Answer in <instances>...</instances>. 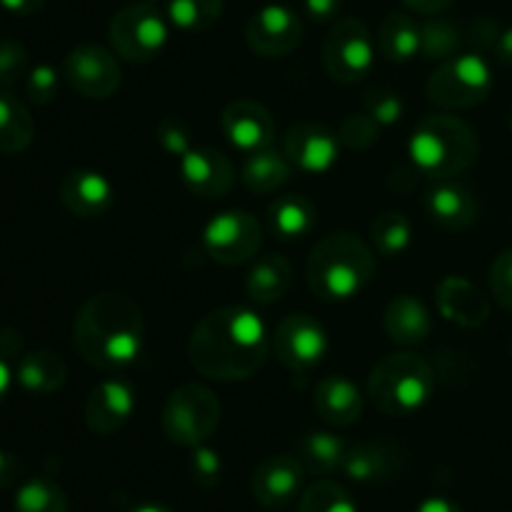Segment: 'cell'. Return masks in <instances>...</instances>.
Returning <instances> with one entry per match:
<instances>
[{
	"mask_svg": "<svg viewBox=\"0 0 512 512\" xmlns=\"http://www.w3.org/2000/svg\"><path fill=\"white\" fill-rule=\"evenodd\" d=\"M270 338L265 323L248 308L228 305L195 325L188 355L200 375L218 383L248 380L265 365Z\"/></svg>",
	"mask_w": 512,
	"mask_h": 512,
	"instance_id": "1",
	"label": "cell"
},
{
	"mask_svg": "<svg viewBox=\"0 0 512 512\" xmlns=\"http://www.w3.org/2000/svg\"><path fill=\"white\" fill-rule=\"evenodd\" d=\"M145 318L140 305L125 293H98L78 310L73 345L85 363L115 373L143 353Z\"/></svg>",
	"mask_w": 512,
	"mask_h": 512,
	"instance_id": "2",
	"label": "cell"
},
{
	"mask_svg": "<svg viewBox=\"0 0 512 512\" xmlns=\"http://www.w3.org/2000/svg\"><path fill=\"white\" fill-rule=\"evenodd\" d=\"M378 270L375 250L353 233H330L320 240L305 265L310 290L320 300L340 303L363 293Z\"/></svg>",
	"mask_w": 512,
	"mask_h": 512,
	"instance_id": "3",
	"label": "cell"
},
{
	"mask_svg": "<svg viewBox=\"0 0 512 512\" xmlns=\"http://www.w3.org/2000/svg\"><path fill=\"white\" fill-rule=\"evenodd\" d=\"M408 155L425 178L450 180L478 160L480 138L458 115H425L410 135Z\"/></svg>",
	"mask_w": 512,
	"mask_h": 512,
	"instance_id": "4",
	"label": "cell"
},
{
	"mask_svg": "<svg viewBox=\"0 0 512 512\" xmlns=\"http://www.w3.org/2000/svg\"><path fill=\"white\" fill-rule=\"evenodd\" d=\"M435 393V373L418 353L385 355L368 378V398L388 418L420 413Z\"/></svg>",
	"mask_w": 512,
	"mask_h": 512,
	"instance_id": "5",
	"label": "cell"
},
{
	"mask_svg": "<svg viewBox=\"0 0 512 512\" xmlns=\"http://www.w3.org/2000/svg\"><path fill=\"white\" fill-rule=\"evenodd\" d=\"M220 400L200 383H185L168 395L163 408V433L180 448H198L208 443L220 425Z\"/></svg>",
	"mask_w": 512,
	"mask_h": 512,
	"instance_id": "6",
	"label": "cell"
},
{
	"mask_svg": "<svg viewBox=\"0 0 512 512\" xmlns=\"http://www.w3.org/2000/svg\"><path fill=\"white\" fill-rule=\"evenodd\" d=\"M493 90V68L480 53H463L443 60L428 78L430 103L445 110H465L483 103Z\"/></svg>",
	"mask_w": 512,
	"mask_h": 512,
	"instance_id": "7",
	"label": "cell"
},
{
	"mask_svg": "<svg viewBox=\"0 0 512 512\" xmlns=\"http://www.w3.org/2000/svg\"><path fill=\"white\" fill-rule=\"evenodd\" d=\"M170 20L150 3H133L113 15L108 28L110 48L128 63H148L163 53Z\"/></svg>",
	"mask_w": 512,
	"mask_h": 512,
	"instance_id": "8",
	"label": "cell"
},
{
	"mask_svg": "<svg viewBox=\"0 0 512 512\" xmlns=\"http://www.w3.org/2000/svg\"><path fill=\"white\" fill-rule=\"evenodd\" d=\"M378 43L368 25L355 18H343L330 28L323 40V65L338 83H358L373 70Z\"/></svg>",
	"mask_w": 512,
	"mask_h": 512,
	"instance_id": "9",
	"label": "cell"
},
{
	"mask_svg": "<svg viewBox=\"0 0 512 512\" xmlns=\"http://www.w3.org/2000/svg\"><path fill=\"white\" fill-rule=\"evenodd\" d=\"M205 253L220 265L248 263L263 245V225L253 213L225 210L218 213L203 230Z\"/></svg>",
	"mask_w": 512,
	"mask_h": 512,
	"instance_id": "10",
	"label": "cell"
},
{
	"mask_svg": "<svg viewBox=\"0 0 512 512\" xmlns=\"http://www.w3.org/2000/svg\"><path fill=\"white\" fill-rule=\"evenodd\" d=\"M65 80L78 95L90 100L113 98L123 83V70L113 48L103 45H78L65 55Z\"/></svg>",
	"mask_w": 512,
	"mask_h": 512,
	"instance_id": "11",
	"label": "cell"
},
{
	"mask_svg": "<svg viewBox=\"0 0 512 512\" xmlns=\"http://www.w3.org/2000/svg\"><path fill=\"white\" fill-rule=\"evenodd\" d=\"M328 345L325 328L308 313L285 315L273 333L275 355L295 375L318 368L328 353Z\"/></svg>",
	"mask_w": 512,
	"mask_h": 512,
	"instance_id": "12",
	"label": "cell"
},
{
	"mask_svg": "<svg viewBox=\"0 0 512 512\" xmlns=\"http://www.w3.org/2000/svg\"><path fill=\"white\" fill-rule=\"evenodd\" d=\"M245 40L250 50L263 58H285L303 40V20L293 8L280 3H268L255 10L245 25Z\"/></svg>",
	"mask_w": 512,
	"mask_h": 512,
	"instance_id": "13",
	"label": "cell"
},
{
	"mask_svg": "<svg viewBox=\"0 0 512 512\" xmlns=\"http://www.w3.org/2000/svg\"><path fill=\"white\" fill-rule=\"evenodd\" d=\"M283 155L295 170L305 175H325L338 165L340 138L338 133L315 120L295 123L283 138Z\"/></svg>",
	"mask_w": 512,
	"mask_h": 512,
	"instance_id": "14",
	"label": "cell"
},
{
	"mask_svg": "<svg viewBox=\"0 0 512 512\" xmlns=\"http://www.w3.org/2000/svg\"><path fill=\"white\" fill-rule=\"evenodd\" d=\"M220 125L228 143L245 155L270 148L275 138L273 115L258 100L240 98L228 103L220 115Z\"/></svg>",
	"mask_w": 512,
	"mask_h": 512,
	"instance_id": "15",
	"label": "cell"
},
{
	"mask_svg": "<svg viewBox=\"0 0 512 512\" xmlns=\"http://www.w3.org/2000/svg\"><path fill=\"white\" fill-rule=\"evenodd\" d=\"M305 468L295 455H273L255 468L250 493L265 510H283L298 498Z\"/></svg>",
	"mask_w": 512,
	"mask_h": 512,
	"instance_id": "16",
	"label": "cell"
},
{
	"mask_svg": "<svg viewBox=\"0 0 512 512\" xmlns=\"http://www.w3.org/2000/svg\"><path fill=\"white\" fill-rule=\"evenodd\" d=\"M135 390L125 380H103L85 400V425L93 435H113L133 418Z\"/></svg>",
	"mask_w": 512,
	"mask_h": 512,
	"instance_id": "17",
	"label": "cell"
},
{
	"mask_svg": "<svg viewBox=\"0 0 512 512\" xmlns=\"http://www.w3.org/2000/svg\"><path fill=\"white\" fill-rule=\"evenodd\" d=\"M178 165L183 183L198 198H223L235 183L233 163L215 148H190Z\"/></svg>",
	"mask_w": 512,
	"mask_h": 512,
	"instance_id": "18",
	"label": "cell"
},
{
	"mask_svg": "<svg viewBox=\"0 0 512 512\" xmlns=\"http://www.w3.org/2000/svg\"><path fill=\"white\" fill-rule=\"evenodd\" d=\"M60 203L75 218H100L115 203V188L103 173L88 168L70 170L60 180Z\"/></svg>",
	"mask_w": 512,
	"mask_h": 512,
	"instance_id": "19",
	"label": "cell"
},
{
	"mask_svg": "<svg viewBox=\"0 0 512 512\" xmlns=\"http://www.w3.org/2000/svg\"><path fill=\"white\" fill-rule=\"evenodd\" d=\"M435 300H438L440 315L460 328H480L490 318V303L483 290L460 275H448L440 280Z\"/></svg>",
	"mask_w": 512,
	"mask_h": 512,
	"instance_id": "20",
	"label": "cell"
},
{
	"mask_svg": "<svg viewBox=\"0 0 512 512\" xmlns=\"http://www.w3.org/2000/svg\"><path fill=\"white\" fill-rule=\"evenodd\" d=\"M315 413L333 428H350L363 415V393L345 375H325L313 395Z\"/></svg>",
	"mask_w": 512,
	"mask_h": 512,
	"instance_id": "21",
	"label": "cell"
},
{
	"mask_svg": "<svg viewBox=\"0 0 512 512\" xmlns=\"http://www.w3.org/2000/svg\"><path fill=\"white\" fill-rule=\"evenodd\" d=\"M425 210L445 230H465L478 220L480 205L473 190L460 183L443 180L435 188L428 190L425 198Z\"/></svg>",
	"mask_w": 512,
	"mask_h": 512,
	"instance_id": "22",
	"label": "cell"
},
{
	"mask_svg": "<svg viewBox=\"0 0 512 512\" xmlns=\"http://www.w3.org/2000/svg\"><path fill=\"white\" fill-rule=\"evenodd\" d=\"M383 330L393 343L413 348L433 333V318L428 308L413 295H398L383 310Z\"/></svg>",
	"mask_w": 512,
	"mask_h": 512,
	"instance_id": "23",
	"label": "cell"
},
{
	"mask_svg": "<svg viewBox=\"0 0 512 512\" xmlns=\"http://www.w3.org/2000/svg\"><path fill=\"white\" fill-rule=\"evenodd\" d=\"M343 470L355 483H388L400 470V453L388 443H360L348 448Z\"/></svg>",
	"mask_w": 512,
	"mask_h": 512,
	"instance_id": "24",
	"label": "cell"
},
{
	"mask_svg": "<svg viewBox=\"0 0 512 512\" xmlns=\"http://www.w3.org/2000/svg\"><path fill=\"white\" fill-rule=\"evenodd\" d=\"M15 380L25 393L33 395H53L68 380V365L53 350H33L20 358Z\"/></svg>",
	"mask_w": 512,
	"mask_h": 512,
	"instance_id": "25",
	"label": "cell"
},
{
	"mask_svg": "<svg viewBox=\"0 0 512 512\" xmlns=\"http://www.w3.org/2000/svg\"><path fill=\"white\" fill-rule=\"evenodd\" d=\"M378 53L390 63H408L423 48V30L418 20L408 13H390L380 23Z\"/></svg>",
	"mask_w": 512,
	"mask_h": 512,
	"instance_id": "26",
	"label": "cell"
},
{
	"mask_svg": "<svg viewBox=\"0 0 512 512\" xmlns=\"http://www.w3.org/2000/svg\"><path fill=\"white\" fill-rule=\"evenodd\" d=\"M345 453H348V445H345L343 438L328 433V430H313V433L303 435L298 440L295 458L300 460L305 473L315 475V478H325V475H333L335 470L343 468Z\"/></svg>",
	"mask_w": 512,
	"mask_h": 512,
	"instance_id": "27",
	"label": "cell"
},
{
	"mask_svg": "<svg viewBox=\"0 0 512 512\" xmlns=\"http://www.w3.org/2000/svg\"><path fill=\"white\" fill-rule=\"evenodd\" d=\"M268 223L280 240H300L315 230L318 210L303 195H283L270 203Z\"/></svg>",
	"mask_w": 512,
	"mask_h": 512,
	"instance_id": "28",
	"label": "cell"
},
{
	"mask_svg": "<svg viewBox=\"0 0 512 512\" xmlns=\"http://www.w3.org/2000/svg\"><path fill=\"white\" fill-rule=\"evenodd\" d=\"M293 285V268L280 255H265L258 263L250 268L248 278H245V290H248L250 300L260 305L278 303L285 298V293Z\"/></svg>",
	"mask_w": 512,
	"mask_h": 512,
	"instance_id": "29",
	"label": "cell"
},
{
	"mask_svg": "<svg viewBox=\"0 0 512 512\" xmlns=\"http://www.w3.org/2000/svg\"><path fill=\"white\" fill-rule=\"evenodd\" d=\"M35 138V120L28 105L10 95L0 93V153L18 155L30 148Z\"/></svg>",
	"mask_w": 512,
	"mask_h": 512,
	"instance_id": "30",
	"label": "cell"
},
{
	"mask_svg": "<svg viewBox=\"0 0 512 512\" xmlns=\"http://www.w3.org/2000/svg\"><path fill=\"white\" fill-rule=\"evenodd\" d=\"M290 175H293L290 160L270 148L250 153L240 170V180L250 193H273L280 185L288 183Z\"/></svg>",
	"mask_w": 512,
	"mask_h": 512,
	"instance_id": "31",
	"label": "cell"
},
{
	"mask_svg": "<svg viewBox=\"0 0 512 512\" xmlns=\"http://www.w3.org/2000/svg\"><path fill=\"white\" fill-rule=\"evenodd\" d=\"M373 245L375 253H380L383 258H398L413 243V225L410 218L400 210H385L378 218L373 220Z\"/></svg>",
	"mask_w": 512,
	"mask_h": 512,
	"instance_id": "32",
	"label": "cell"
},
{
	"mask_svg": "<svg viewBox=\"0 0 512 512\" xmlns=\"http://www.w3.org/2000/svg\"><path fill=\"white\" fill-rule=\"evenodd\" d=\"M225 0H168V20L183 33H205L223 18Z\"/></svg>",
	"mask_w": 512,
	"mask_h": 512,
	"instance_id": "33",
	"label": "cell"
},
{
	"mask_svg": "<svg viewBox=\"0 0 512 512\" xmlns=\"http://www.w3.org/2000/svg\"><path fill=\"white\" fill-rule=\"evenodd\" d=\"M15 512H70L63 488L53 480L33 478L20 485L15 495Z\"/></svg>",
	"mask_w": 512,
	"mask_h": 512,
	"instance_id": "34",
	"label": "cell"
},
{
	"mask_svg": "<svg viewBox=\"0 0 512 512\" xmlns=\"http://www.w3.org/2000/svg\"><path fill=\"white\" fill-rule=\"evenodd\" d=\"M423 30V48L420 55L425 60H450L458 55L460 43H463V33L458 25L448 18H430L428 23L420 25Z\"/></svg>",
	"mask_w": 512,
	"mask_h": 512,
	"instance_id": "35",
	"label": "cell"
},
{
	"mask_svg": "<svg viewBox=\"0 0 512 512\" xmlns=\"http://www.w3.org/2000/svg\"><path fill=\"white\" fill-rule=\"evenodd\" d=\"M300 512H358V505L343 485L318 480L300 498Z\"/></svg>",
	"mask_w": 512,
	"mask_h": 512,
	"instance_id": "36",
	"label": "cell"
},
{
	"mask_svg": "<svg viewBox=\"0 0 512 512\" xmlns=\"http://www.w3.org/2000/svg\"><path fill=\"white\" fill-rule=\"evenodd\" d=\"M340 145L350 150H370L380 138V125L368 113H353L340 123Z\"/></svg>",
	"mask_w": 512,
	"mask_h": 512,
	"instance_id": "37",
	"label": "cell"
},
{
	"mask_svg": "<svg viewBox=\"0 0 512 512\" xmlns=\"http://www.w3.org/2000/svg\"><path fill=\"white\" fill-rule=\"evenodd\" d=\"M30 70V55L18 40H0V88L10 90L25 80Z\"/></svg>",
	"mask_w": 512,
	"mask_h": 512,
	"instance_id": "38",
	"label": "cell"
},
{
	"mask_svg": "<svg viewBox=\"0 0 512 512\" xmlns=\"http://www.w3.org/2000/svg\"><path fill=\"white\" fill-rule=\"evenodd\" d=\"M23 85H25V95H28V100H33V103L38 105H48L53 103L55 95H58L60 75L53 65L40 63L28 70Z\"/></svg>",
	"mask_w": 512,
	"mask_h": 512,
	"instance_id": "39",
	"label": "cell"
},
{
	"mask_svg": "<svg viewBox=\"0 0 512 512\" xmlns=\"http://www.w3.org/2000/svg\"><path fill=\"white\" fill-rule=\"evenodd\" d=\"M190 475L200 488H215L223 480V458L208 445H198L190 453Z\"/></svg>",
	"mask_w": 512,
	"mask_h": 512,
	"instance_id": "40",
	"label": "cell"
},
{
	"mask_svg": "<svg viewBox=\"0 0 512 512\" xmlns=\"http://www.w3.org/2000/svg\"><path fill=\"white\" fill-rule=\"evenodd\" d=\"M403 100L398 93L385 88H375L365 95V113L383 128V125H395L403 118Z\"/></svg>",
	"mask_w": 512,
	"mask_h": 512,
	"instance_id": "41",
	"label": "cell"
},
{
	"mask_svg": "<svg viewBox=\"0 0 512 512\" xmlns=\"http://www.w3.org/2000/svg\"><path fill=\"white\" fill-rule=\"evenodd\" d=\"M490 293L500 308L512 313V248L503 250L490 265Z\"/></svg>",
	"mask_w": 512,
	"mask_h": 512,
	"instance_id": "42",
	"label": "cell"
},
{
	"mask_svg": "<svg viewBox=\"0 0 512 512\" xmlns=\"http://www.w3.org/2000/svg\"><path fill=\"white\" fill-rule=\"evenodd\" d=\"M158 143L160 148L165 150V153L175 155V158H183L185 153H188L190 148H193V143H190V133L188 128H185L183 123H180L178 118H165L160 120L158 125Z\"/></svg>",
	"mask_w": 512,
	"mask_h": 512,
	"instance_id": "43",
	"label": "cell"
},
{
	"mask_svg": "<svg viewBox=\"0 0 512 512\" xmlns=\"http://www.w3.org/2000/svg\"><path fill=\"white\" fill-rule=\"evenodd\" d=\"M343 0H303V10L315 23H330L338 18Z\"/></svg>",
	"mask_w": 512,
	"mask_h": 512,
	"instance_id": "44",
	"label": "cell"
},
{
	"mask_svg": "<svg viewBox=\"0 0 512 512\" xmlns=\"http://www.w3.org/2000/svg\"><path fill=\"white\" fill-rule=\"evenodd\" d=\"M20 475H23V463H20L18 455L0 450V490L18 483Z\"/></svg>",
	"mask_w": 512,
	"mask_h": 512,
	"instance_id": "45",
	"label": "cell"
},
{
	"mask_svg": "<svg viewBox=\"0 0 512 512\" xmlns=\"http://www.w3.org/2000/svg\"><path fill=\"white\" fill-rule=\"evenodd\" d=\"M403 3L408 5L413 13L438 15V13H443V10H448L455 0H403Z\"/></svg>",
	"mask_w": 512,
	"mask_h": 512,
	"instance_id": "46",
	"label": "cell"
},
{
	"mask_svg": "<svg viewBox=\"0 0 512 512\" xmlns=\"http://www.w3.org/2000/svg\"><path fill=\"white\" fill-rule=\"evenodd\" d=\"M0 5H3L8 13L28 18V15H35L38 10H43L45 0H0Z\"/></svg>",
	"mask_w": 512,
	"mask_h": 512,
	"instance_id": "47",
	"label": "cell"
},
{
	"mask_svg": "<svg viewBox=\"0 0 512 512\" xmlns=\"http://www.w3.org/2000/svg\"><path fill=\"white\" fill-rule=\"evenodd\" d=\"M415 512H463L448 498H428L415 508Z\"/></svg>",
	"mask_w": 512,
	"mask_h": 512,
	"instance_id": "48",
	"label": "cell"
},
{
	"mask_svg": "<svg viewBox=\"0 0 512 512\" xmlns=\"http://www.w3.org/2000/svg\"><path fill=\"white\" fill-rule=\"evenodd\" d=\"M495 53H498L500 63L512 68V28L503 30V33L498 35V43H495Z\"/></svg>",
	"mask_w": 512,
	"mask_h": 512,
	"instance_id": "49",
	"label": "cell"
},
{
	"mask_svg": "<svg viewBox=\"0 0 512 512\" xmlns=\"http://www.w3.org/2000/svg\"><path fill=\"white\" fill-rule=\"evenodd\" d=\"M13 370H10V365L5 363V358L0 355V403H3L5 398H8L10 393V385H13Z\"/></svg>",
	"mask_w": 512,
	"mask_h": 512,
	"instance_id": "50",
	"label": "cell"
},
{
	"mask_svg": "<svg viewBox=\"0 0 512 512\" xmlns=\"http://www.w3.org/2000/svg\"><path fill=\"white\" fill-rule=\"evenodd\" d=\"M128 512H173L168 505H158V503H143V505H135L133 510Z\"/></svg>",
	"mask_w": 512,
	"mask_h": 512,
	"instance_id": "51",
	"label": "cell"
},
{
	"mask_svg": "<svg viewBox=\"0 0 512 512\" xmlns=\"http://www.w3.org/2000/svg\"><path fill=\"white\" fill-rule=\"evenodd\" d=\"M508 125H510V130H512V110H510V118H508Z\"/></svg>",
	"mask_w": 512,
	"mask_h": 512,
	"instance_id": "52",
	"label": "cell"
},
{
	"mask_svg": "<svg viewBox=\"0 0 512 512\" xmlns=\"http://www.w3.org/2000/svg\"><path fill=\"white\" fill-rule=\"evenodd\" d=\"M145 3H150V0H145Z\"/></svg>",
	"mask_w": 512,
	"mask_h": 512,
	"instance_id": "53",
	"label": "cell"
}]
</instances>
